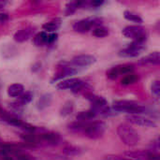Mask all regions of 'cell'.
Masks as SVG:
<instances>
[{
	"mask_svg": "<svg viewBox=\"0 0 160 160\" xmlns=\"http://www.w3.org/2000/svg\"><path fill=\"white\" fill-rule=\"evenodd\" d=\"M126 119L130 124H133L139 127H143V128H156L157 127V124L154 120L142 116L141 114H128L127 115Z\"/></svg>",
	"mask_w": 160,
	"mask_h": 160,
	"instance_id": "obj_11",
	"label": "cell"
},
{
	"mask_svg": "<svg viewBox=\"0 0 160 160\" xmlns=\"http://www.w3.org/2000/svg\"><path fill=\"white\" fill-rule=\"evenodd\" d=\"M62 152L68 157H75L82 153V150L74 145H67L63 148Z\"/></svg>",
	"mask_w": 160,
	"mask_h": 160,
	"instance_id": "obj_25",
	"label": "cell"
},
{
	"mask_svg": "<svg viewBox=\"0 0 160 160\" xmlns=\"http://www.w3.org/2000/svg\"><path fill=\"white\" fill-rule=\"evenodd\" d=\"M97 115H98V113L93 109H90L85 112H81L76 116V119H77V121H81V122H90L93 119H95Z\"/></svg>",
	"mask_w": 160,
	"mask_h": 160,
	"instance_id": "obj_19",
	"label": "cell"
},
{
	"mask_svg": "<svg viewBox=\"0 0 160 160\" xmlns=\"http://www.w3.org/2000/svg\"><path fill=\"white\" fill-rule=\"evenodd\" d=\"M62 24V20L61 18H54L52 20H51L48 22H45L42 25V28L46 31V32H55L56 30H58L60 28Z\"/></svg>",
	"mask_w": 160,
	"mask_h": 160,
	"instance_id": "obj_18",
	"label": "cell"
},
{
	"mask_svg": "<svg viewBox=\"0 0 160 160\" xmlns=\"http://www.w3.org/2000/svg\"><path fill=\"white\" fill-rule=\"evenodd\" d=\"M122 33L126 38H131L134 41L146 42L147 39L146 29L142 25H128L124 28Z\"/></svg>",
	"mask_w": 160,
	"mask_h": 160,
	"instance_id": "obj_4",
	"label": "cell"
},
{
	"mask_svg": "<svg viewBox=\"0 0 160 160\" xmlns=\"http://www.w3.org/2000/svg\"><path fill=\"white\" fill-rule=\"evenodd\" d=\"M33 99V94L31 92H23L22 95L19 98V102L22 105H26L30 103Z\"/></svg>",
	"mask_w": 160,
	"mask_h": 160,
	"instance_id": "obj_29",
	"label": "cell"
},
{
	"mask_svg": "<svg viewBox=\"0 0 160 160\" xmlns=\"http://www.w3.org/2000/svg\"><path fill=\"white\" fill-rule=\"evenodd\" d=\"M97 62V58L96 56L92 55V54H80L75 56L70 64L75 67V68H86L89 66L94 65Z\"/></svg>",
	"mask_w": 160,
	"mask_h": 160,
	"instance_id": "obj_12",
	"label": "cell"
},
{
	"mask_svg": "<svg viewBox=\"0 0 160 160\" xmlns=\"http://www.w3.org/2000/svg\"><path fill=\"white\" fill-rule=\"evenodd\" d=\"M34 33H35V28L32 26H27L25 28H22L17 31L13 36V39L18 43L24 42L28 40L34 35Z\"/></svg>",
	"mask_w": 160,
	"mask_h": 160,
	"instance_id": "obj_14",
	"label": "cell"
},
{
	"mask_svg": "<svg viewBox=\"0 0 160 160\" xmlns=\"http://www.w3.org/2000/svg\"><path fill=\"white\" fill-rule=\"evenodd\" d=\"M106 128L107 126L103 121H90L85 124L82 134L91 140H98L103 137Z\"/></svg>",
	"mask_w": 160,
	"mask_h": 160,
	"instance_id": "obj_3",
	"label": "cell"
},
{
	"mask_svg": "<svg viewBox=\"0 0 160 160\" xmlns=\"http://www.w3.org/2000/svg\"><path fill=\"white\" fill-rule=\"evenodd\" d=\"M84 2L82 1H70L66 5V9H65V15L66 16H71L76 12V10L82 7V5Z\"/></svg>",
	"mask_w": 160,
	"mask_h": 160,
	"instance_id": "obj_20",
	"label": "cell"
},
{
	"mask_svg": "<svg viewBox=\"0 0 160 160\" xmlns=\"http://www.w3.org/2000/svg\"><path fill=\"white\" fill-rule=\"evenodd\" d=\"M52 101V95L50 94V93H47V94H44L40 97V98L38 99V108L39 110H44L46 108H48L51 103Z\"/></svg>",
	"mask_w": 160,
	"mask_h": 160,
	"instance_id": "obj_21",
	"label": "cell"
},
{
	"mask_svg": "<svg viewBox=\"0 0 160 160\" xmlns=\"http://www.w3.org/2000/svg\"><path fill=\"white\" fill-rule=\"evenodd\" d=\"M8 95L11 98H20L24 92V87L21 83H13L8 87Z\"/></svg>",
	"mask_w": 160,
	"mask_h": 160,
	"instance_id": "obj_17",
	"label": "cell"
},
{
	"mask_svg": "<svg viewBox=\"0 0 160 160\" xmlns=\"http://www.w3.org/2000/svg\"><path fill=\"white\" fill-rule=\"evenodd\" d=\"M14 156H15V158H17V160H35L32 156H30V155L27 154V153L22 152L21 150L18 151Z\"/></svg>",
	"mask_w": 160,
	"mask_h": 160,
	"instance_id": "obj_31",
	"label": "cell"
},
{
	"mask_svg": "<svg viewBox=\"0 0 160 160\" xmlns=\"http://www.w3.org/2000/svg\"><path fill=\"white\" fill-rule=\"evenodd\" d=\"M92 27H93V25H92L90 18H86V19H82V20H80V21H77L73 24V30L75 32L82 33V34L88 32Z\"/></svg>",
	"mask_w": 160,
	"mask_h": 160,
	"instance_id": "obj_15",
	"label": "cell"
},
{
	"mask_svg": "<svg viewBox=\"0 0 160 160\" xmlns=\"http://www.w3.org/2000/svg\"><path fill=\"white\" fill-rule=\"evenodd\" d=\"M151 92H152V95L157 98L158 99L160 96V82L158 80L155 81L153 83H152V86H151Z\"/></svg>",
	"mask_w": 160,
	"mask_h": 160,
	"instance_id": "obj_30",
	"label": "cell"
},
{
	"mask_svg": "<svg viewBox=\"0 0 160 160\" xmlns=\"http://www.w3.org/2000/svg\"><path fill=\"white\" fill-rule=\"evenodd\" d=\"M57 37H58V35L56 33H52L51 35H48V42H47V44H52L54 41H56Z\"/></svg>",
	"mask_w": 160,
	"mask_h": 160,
	"instance_id": "obj_32",
	"label": "cell"
},
{
	"mask_svg": "<svg viewBox=\"0 0 160 160\" xmlns=\"http://www.w3.org/2000/svg\"><path fill=\"white\" fill-rule=\"evenodd\" d=\"M160 54L158 52H154L140 60L142 65H159Z\"/></svg>",
	"mask_w": 160,
	"mask_h": 160,
	"instance_id": "obj_16",
	"label": "cell"
},
{
	"mask_svg": "<svg viewBox=\"0 0 160 160\" xmlns=\"http://www.w3.org/2000/svg\"><path fill=\"white\" fill-rule=\"evenodd\" d=\"M7 4H8L7 1H5V0H0V9L4 8L7 6Z\"/></svg>",
	"mask_w": 160,
	"mask_h": 160,
	"instance_id": "obj_35",
	"label": "cell"
},
{
	"mask_svg": "<svg viewBox=\"0 0 160 160\" xmlns=\"http://www.w3.org/2000/svg\"><path fill=\"white\" fill-rule=\"evenodd\" d=\"M73 109H74V104L72 101L68 100L67 101L60 109V115L63 116V117H66V116H68L69 114L72 113L73 112Z\"/></svg>",
	"mask_w": 160,
	"mask_h": 160,
	"instance_id": "obj_24",
	"label": "cell"
},
{
	"mask_svg": "<svg viewBox=\"0 0 160 160\" xmlns=\"http://www.w3.org/2000/svg\"><path fill=\"white\" fill-rule=\"evenodd\" d=\"M85 98L91 102L92 104V109L98 113V114H108L110 112L109 106H108V102L107 100L102 98V97H98L96 96L92 93H86Z\"/></svg>",
	"mask_w": 160,
	"mask_h": 160,
	"instance_id": "obj_5",
	"label": "cell"
},
{
	"mask_svg": "<svg viewBox=\"0 0 160 160\" xmlns=\"http://www.w3.org/2000/svg\"><path fill=\"white\" fill-rule=\"evenodd\" d=\"M78 72V68L73 67L70 63L68 62H62L58 65L57 67V70L54 73L52 79V82H54L58 80H62L63 78H66L68 76H71V75H75Z\"/></svg>",
	"mask_w": 160,
	"mask_h": 160,
	"instance_id": "obj_7",
	"label": "cell"
},
{
	"mask_svg": "<svg viewBox=\"0 0 160 160\" xmlns=\"http://www.w3.org/2000/svg\"><path fill=\"white\" fill-rule=\"evenodd\" d=\"M93 35L97 38H105L109 35V29L102 25L96 27L93 31Z\"/></svg>",
	"mask_w": 160,
	"mask_h": 160,
	"instance_id": "obj_28",
	"label": "cell"
},
{
	"mask_svg": "<svg viewBox=\"0 0 160 160\" xmlns=\"http://www.w3.org/2000/svg\"><path fill=\"white\" fill-rule=\"evenodd\" d=\"M117 134L121 142L128 147L136 146L141 141V137L138 131L127 123H123L118 126Z\"/></svg>",
	"mask_w": 160,
	"mask_h": 160,
	"instance_id": "obj_1",
	"label": "cell"
},
{
	"mask_svg": "<svg viewBox=\"0 0 160 160\" xmlns=\"http://www.w3.org/2000/svg\"><path fill=\"white\" fill-rule=\"evenodd\" d=\"M48 42V34L45 31L38 32V34L35 35L34 37V43L38 47H41L46 45Z\"/></svg>",
	"mask_w": 160,
	"mask_h": 160,
	"instance_id": "obj_22",
	"label": "cell"
},
{
	"mask_svg": "<svg viewBox=\"0 0 160 160\" xmlns=\"http://www.w3.org/2000/svg\"><path fill=\"white\" fill-rule=\"evenodd\" d=\"M8 20V13H5V12L0 13V24L6 22Z\"/></svg>",
	"mask_w": 160,
	"mask_h": 160,
	"instance_id": "obj_34",
	"label": "cell"
},
{
	"mask_svg": "<svg viewBox=\"0 0 160 160\" xmlns=\"http://www.w3.org/2000/svg\"><path fill=\"white\" fill-rule=\"evenodd\" d=\"M138 76L134 73H129V74H127L122 80H121V84L123 85H130V84H133L135 83L137 81H138Z\"/></svg>",
	"mask_w": 160,
	"mask_h": 160,
	"instance_id": "obj_27",
	"label": "cell"
},
{
	"mask_svg": "<svg viewBox=\"0 0 160 160\" xmlns=\"http://www.w3.org/2000/svg\"><path fill=\"white\" fill-rule=\"evenodd\" d=\"M145 43L146 42H142V41H133L128 46L122 49L118 52V54H119V56L125 57V58L137 57L144 51Z\"/></svg>",
	"mask_w": 160,
	"mask_h": 160,
	"instance_id": "obj_6",
	"label": "cell"
},
{
	"mask_svg": "<svg viewBox=\"0 0 160 160\" xmlns=\"http://www.w3.org/2000/svg\"><path fill=\"white\" fill-rule=\"evenodd\" d=\"M104 4V1H91L89 2V5L93 8H99Z\"/></svg>",
	"mask_w": 160,
	"mask_h": 160,
	"instance_id": "obj_33",
	"label": "cell"
},
{
	"mask_svg": "<svg viewBox=\"0 0 160 160\" xmlns=\"http://www.w3.org/2000/svg\"><path fill=\"white\" fill-rule=\"evenodd\" d=\"M87 122H81V121H76V122H73L71 123L70 125H68V128L70 132L72 133H75V134H79V133H82V131L84 129V127H85V124Z\"/></svg>",
	"mask_w": 160,
	"mask_h": 160,
	"instance_id": "obj_23",
	"label": "cell"
},
{
	"mask_svg": "<svg viewBox=\"0 0 160 160\" xmlns=\"http://www.w3.org/2000/svg\"><path fill=\"white\" fill-rule=\"evenodd\" d=\"M115 112H125L128 114H142L146 112L145 106L132 100H116L112 103Z\"/></svg>",
	"mask_w": 160,
	"mask_h": 160,
	"instance_id": "obj_2",
	"label": "cell"
},
{
	"mask_svg": "<svg viewBox=\"0 0 160 160\" xmlns=\"http://www.w3.org/2000/svg\"><path fill=\"white\" fill-rule=\"evenodd\" d=\"M38 142H44L47 145H57L61 142V136L59 133L54 131H45L39 134Z\"/></svg>",
	"mask_w": 160,
	"mask_h": 160,
	"instance_id": "obj_13",
	"label": "cell"
},
{
	"mask_svg": "<svg viewBox=\"0 0 160 160\" xmlns=\"http://www.w3.org/2000/svg\"><path fill=\"white\" fill-rule=\"evenodd\" d=\"M125 156L134 160H159V155L154 151H133L126 152Z\"/></svg>",
	"mask_w": 160,
	"mask_h": 160,
	"instance_id": "obj_10",
	"label": "cell"
},
{
	"mask_svg": "<svg viewBox=\"0 0 160 160\" xmlns=\"http://www.w3.org/2000/svg\"><path fill=\"white\" fill-rule=\"evenodd\" d=\"M119 160H134V159H130V158H119Z\"/></svg>",
	"mask_w": 160,
	"mask_h": 160,
	"instance_id": "obj_36",
	"label": "cell"
},
{
	"mask_svg": "<svg viewBox=\"0 0 160 160\" xmlns=\"http://www.w3.org/2000/svg\"><path fill=\"white\" fill-rule=\"evenodd\" d=\"M134 70V66L132 64H123L115 66L107 71V77L110 80H116L120 75H127L132 73Z\"/></svg>",
	"mask_w": 160,
	"mask_h": 160,
	"instance_id": "obj_9",
	"label": "cell"
},
{
	"mask_svg": "<svg viewBox=\"0 0 160 160\" xmlns=\"http://www.w3.org/2000/svg\"><path fill=\"white\" fill-rule=\"evenodd\" d=\"M124 17L128 20V21H130V22H137V23H142V19L141 18V16L133 11H130V10H126L124 12Z\"/></svg>",
	"mask_w": 160,
	"mask_h": 160,
	"instance_id": "obj_26",
	"label": "cell"
},
{
	"mask_svg": "<svg viewBox=\"0 0 160 160\" xmlns=\"http://www.w3.org/2000/svg\"><path fill=\"white\" fill-rule=\"evenodd\" d=\"M85 83L83 81H82L81 79L78 78H71V79H68V80H64L61 81L60 82L57 83L56 87L59 90H68V89H71L74 93H78L81 90L83 89Z\"/></svg>",
	"mask_w": 160,
	"mask_h": 160,
	"instance_id": "obj_8",
	"label": "cell"
}]
</instances>
